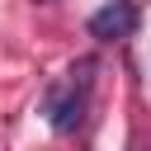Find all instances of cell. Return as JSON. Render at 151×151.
Here are the masks:
<instances>
[{
	"mask_svg": "<svg viewBox=\"0 0 151 151\" xmlns=\"http://www.w3.org/2000/svg\"><path fill=\"white\" fill-rule=\"evenodd\" d=\"M137 24H142L137 5H132V0H113V5H104V9L90 14V38H99V42H123V38L137 33Z\"/></svg>",
	"mask_w": 151,
	"mask_h": 151,
	"instance_id": "2",
	"label": "cell"
},
{
	"mask_svg": "<svg viewBox=\"0 0 151 151\" xmlns=\"http://www.w3.org/2000/svg\"><path fill=\"white\" fill-rule=\"evenodd\" d=\"M90 71H94V61L80 57V61L71 66V80L57 85V90L47 94V118H52L57 132H76V127L85 123V109H90V80H94Z\"/></svg>",
	"mask_w": 151,
	"mask_h": 151,
	"instance_id": "1",
	"label": "cell"
}]
</instances>
